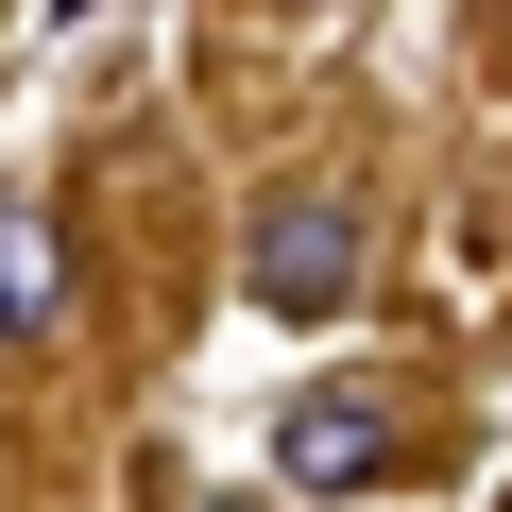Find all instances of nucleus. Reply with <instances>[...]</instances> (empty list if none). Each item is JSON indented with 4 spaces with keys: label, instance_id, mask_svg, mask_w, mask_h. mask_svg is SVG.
I'll return each instance as SVG.
<instances>
[{
    "label": "nucleus",
    "instance_id": "f257e3e1",
    "mask_svg": "<svg viewBox=\"0 0 512 512\" xmlns=\"http://www.w3.org/2000/svg\"><path fill=\"white\" fill-rule=\"evenodd\" d=\"M239 291L274 308V325H325V308L359 291V205H342V188H274L256 239H239Z\"/></svg>",
    "mask_w": 512,
    "mask_h": 512
},
{
    "label": "nucleus",
    "instance_id": "f03ea898",
    "mask_svg": "<svg viewBox=\"0 0 512 512\" xmlns=\"http://www.w3.org/2000/svg\"><path fill=\"white\" fill-rule=\"evenodd\" d=\"M274 478L376 495V478H393V410H376V393H291V410H274Z\"/></svg>",
    "mask_w": 512,
    "mask_h": 512
},
{
    "label": "nucleus",
    "instance_id": "7ed1b4c3",
    "mask_svg": "<svg viewBox=\"0 0 512 512\" xmlns=\"http://www.w3.org/2000/svg\"><path fill=\"white\" fill-rule=\"evenodd\" d=\"M52 308H69V239H52L35 205H0V359L52 342Z\"/></svg>",
    "mask_w": 512,
    "mask_h": 512
},
{
    "label": "nucleus",
    "instance_id": "20e7f679",
    "mask_svg": "<svg viewBox=\"0 0 512 512\" xmlns=\"http://www.w3.org/2000/svg\"><path fill=\"white\" fill-rule=\"evenodd\" d=\"M274 18H325V0H274Z\"/></svg>",
    "mask_w": 512,
    "mask_h": 512
}]
</instances>
